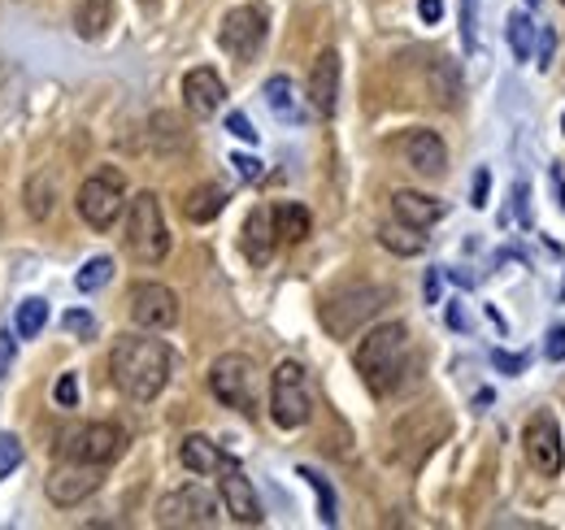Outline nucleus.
<instances>
[{
  "instance_id": "42",
  "label": "nucleus",
  "mask_w": 565,
  "mask_h": 530,
  "mask_svg": "<svg viewBox=\"0 0 565 530\" xmlns=\"http://www.w3.org/2000/svg\"><path fill=\"white\" fill-rule=\"evenodd\" d=\"M418 13H423V22H439L444 18V0H418Z\"/></svg>"
},
{
  "instance_id": "10",
  "label": "nucleus",
  "mask_w": 565,
  "mask_h": 530,
  "mask_svg": "<svg viewBox=\"0 0 565 530\" xmlns=\"http://www.w3.org/2000/svg\"><path fill=\"white\" fill-rule=\"evenodd\" d=\"M157 522L161 527H213L217 522V500H213L205 487L188 483L179 491H170L157 509Z\"/></svg>"
},
{
  "instance_id": "8",
  "label": "nucleus",
  "mask_w": 565,
  "mask_h": 530,
  "mask_svg": "<svg viewBox=\"0 0 565 530\" xmlns=\"http://www.w3.org/2000/svg\"><path fill=\"white\" fill-rule=\"evenodd\" d=\"M266 35H270V18H266V9H262V4H239V9H231V13L222 18L217 44H222L235 62H253V57L262 53Z\"/></svg>"
},
{
  "instance_id": "6",
  "label": "nucleus",
  "mask_w": 565,
  "mask_h": 530,
  "mask_svg": "<svg viewBox=\"0 0 565 530\" xmlns=\"http://www.w3.org/2000/svg\"><path fill=\"white\" fill-rule=\"evenodd\" d=\"M210 392L226 409L257 413V365L244 352H222L210 365Z\"/></svg>"
},
{
  "instance_id": "19",
  "label": "nucleus",
  "mask_w": 565,
  "mask_h": 530,
  "mask_svg": "<svg viewBox=\"0 0 565 530\" xmlns=\"http://www.w3.org/2000/svg\"><path fill=\"white\" fill-rule=\"evenodd\" d=\"M392 213H396V222H405V226H414V231H426V226H435V222L444 218V200L405 188V192L392 197Z\"/></svg>"
},
{
  "instance_id": "35",
  "label": "nucleus",
  "mask_w": 565,
  "mask_h": 530,
  "mask_svg": "<svg viewBox=\"0 0 565 530\" xmlns=\"http://www.w3.org/2000/svg\"><path fill=\"white\" fill-rule=\"evenodd\" d=\"M226 131L235 139H244V144H257V131H253V123L244 114H226Z\"/></svg>"
},
{
  "instance_id": "32",
  "label": "nucleus",
  "mask_w": 565,
  "mask_h": 530,
  "mask_svg": "<svg viewBox=\"0 0 565 530\" xmlns=\"http://www.w3.org/2000/svg\"><path fill=\"white\" fill-rule=\"evenodd\" d=\"M22 465V439L18 435H0V478H9Z\"/></svg>"
},
{
  "instance_id": "13",
  "label": "nucleus",
  "mask_w": 565,
  "mask_h": 530,
  "mask_svg": "<svg viewBox=\"0 0 565 530\" xmlns=\"http://www.w3.org/2000/svg\"><path fill=\"white\" fill-rule=\"evenodd\" d=\"M96 487H100V465H78V462H62L49 474V483H44V491H49V500L57 509L83 505Z\"/></svg>"
},
{
  "instance_id": "25",
  "label": "nucleus",
  "mask_w": 565,
  "mask_h": 530,
  "mask_svg": "<svg viewBox=\"0 0 565 530\" xmlns=\"http://www.w3.org/2000/svg\"><path fill=\"white\" fill-rule=\"evenodd\" d=\"M379 244L387 248V253H401V257H418L426 248V240L414 231V226H405V222H396V226H383L379 231Z\"/></svg>"
},
{
  "instance_id": "15",
  "label": "nucleus",
  "mask_w": 565,
  "mask_h": 530,
  "mask_svg": "<svg viewBox=\"0 0 565 530\" xmlns=\"http://www.w3.org/2000/svg\"><path fill=\"white\" fill-rule=\"evenodd\" d=\"M309 105L318 118H335V105H340V53L335 49H322L309 70Z\"/></svg>"
},
{
  "instance_id": "21",
  "label": "nucleus",
  "mask_w": 565,
  "mask_h": 530,
  "mask_svg": "<svg viewBox=\"0 0 565 530\" xmlns=\"http://www.w3.org/2000/svg\"><path fill=\"white\" fill-rule=\"evenodd\" d=\"M270 218H275V235H279L282 244H300V240H309V231H313L309 209H305V204H296V200L275 204V209H270Z\"/></svg>"
},
{
  "instance_id": "7",
  "label": "nucleus",
  "mask_w": 565,
  "mask_h": 530,
  "mask_svg": "<svg viewBox=\"0 0 565 530\" xmlns=\"http://www.w3.org/2000/svg\"><path fill=\"white\" fill-rule=\"evenodd\" d=\"M78 218L92 226V231H109L118 218H122V174L118 170H100L92 179H83L78 188Z\"/></svg>"
},
{
  "instance_id": "5",
  "label": "nucleus",
  "mask_w": 565,
  "mask_h": 530,
  "mask_svg": "<svg viewBox=\"0 0 565 530\" xmlns=\"http://www.w3.org/2000/svg\"><path fill=\"white\" fill-rule=\"evenodd\" d=\"M313 413V392H309V374L300 361H282L270 374V417L282 431H300Z\"/></svg>"
},
{
  "instance_id": "47",
  "label": "nucleus",
  "mask_w": 565,
  "mask_h": 530,
  "mask_svg": "<svg viewBox=\"0 0 565 530\" xmlns=\"http://www.w3.org/2000/svg\"><path fill=\"white\" fill-rule=\"evenodd\" d=\"M562 4H565V0H562Z\"/></svg>"
},
{
  "instance_id": "33",
  "label": "nucleus",
  "mask_w": 565,
  "mask_h": 530,
  "mask_svg": "<svg viewBox=\"0 0 565 530\" xmlns=\"http://www.w3.org/2000/svg\"><path fill=\"white\" fill-rule=\"evenodd\" d=\"M66 331L78 335V339H92V335H96V318L83 314V309H71V314H66Z\"/></svg>"
},
{
  "instance_id": "43",
  "label": "nucleus",
  "mask_w": 565,
  "mask_h": 530,
  "mask_svg": "<svg viewBox=\"0 0 565 530\" xmlns=\"http://www.w3.org/2000/svg\"><path fill=\"white\" fill-rule=\"evenodd\" d=\"M548 183H553V192H557V209L565 213V179H562V166H553V170H548Z\"/></svg>"
},
{
  "instance_id": "14",
  "label": "nucleus",
  "mask_w": 565,
  "mask_h": 530,
  "mask_svg": "<svg viewBox=\"0 0 565 530\" xmlns=\"http://www.w3.org/2000/svg\"><path fill=\"white\" fill-rule=\"evenodd\" d=\"M217 474H222L217 487H222V505H226V513H231L239 527H257L266 513H262V500H257L253 483L244 478V469H239L235 462H226Z\"/></svg>"
},
{
  "instance_id": "41",
  "label": "nucleus",
  "mask_w": 565,
  "mask_h": 530,
  "mask_svg": "<svg viewBox=\"0 0 565 530\" xmlns=\"http://www.w3.org/2000/svg\"><path fill=\"white\" fill-rule=\"evenodd\" d=\"M13 343H18L13 331H0V379H4V374H9V365H13Z\"/></svg>"
},
{
  "instance_id": "11",
  "label": "nucleus",
  "mask_w": 565,
  "mask_h": 530,
  "mask_svg": "<svg viewBox=\"0 0 565 530\" xmlns=\"http://www.w3.org/2000/svg\"><path fill=\"white\" fill-rule=\"evenodd\" d=\"M522 448H526V462L535 465L544 478H557L565 465L562 448V431L553 422V413H535L526 426H522Z\"/></svg>"
},
{
  "instance_id": "16",
  "label": "nucleus",
  "mask_w": 565,
  "mask_h": 530,
  "mask_svg": "<svg viewBox=\"0 0 565 530\" xmlns=\"http://www.w3.org/2000/svg\"><path fill=\"white\" fill-rule=\"evenodd\" d=\"M222 100H226V83L217 78V70L210 66L188 70V78H183V105L192 109V118H213L222 109Z\"/></svg>"
},
{
  "instance_id": "9",
  "label": "nucleus",
  "mask_w": 565,
  "mask_h": 530,
  "mask_svg": "<svg viewBox=\"0 0 565 530\" xmlns=\"http://www.w3.org/2000/svg\"><path fill=\"white\" fill-rule=\"evenodd\" d=\"M387 296H392L387 287H349V292H340V296H331V300L322 305V327L344 339V335H353L365 318H374Z\"/></svg>"
},
{
  "instance_id": "36",
  "label": "nucleus",
  "mask_w": 565,
  "mask_h": 530,
  "mask_svg": "<svg viewBox=\"0 0 565 530\" xmlns=\"http://www.w3.org/2000/svg\"><path fill=\"white\" fill-rule=\"evenodd\" d=\"M492 365H495V370H504V374H522V370H526V357H522V352L513 357V352H500V348H495Z\"/></svg>"
},
{
  "instance_id": "20",
  "label": "nucleus",
  "mask_w": 565,
  "mask_h": 530,
  "mask_svg": "<svg viewBox=\"0 0 565 530\" xmlns=\"http://www.w3.org/2000/svg\"><path fill=\"white\" fill-rule=\"evenodd\" d=\"M179 462L188 465L192 474H217L231 457L213 444L210 435H188V439H183V448H179Z\"/></svg>"
},
{
  "instance_id": "45",
  "label": "nucleus",
  "mask_w": 565,
  "mask_h": 530,
  "mask_svg": "<svg viewBox=\"0 0 565 530\" xmlns=\"http://www.w3.org/2000/svg\"><path fill=\"white\" fill-rule=\"evenodd\" d=\"M526 4H540V0H526Z\"/></svg>"
},
{
  "instance_id": "46",
  "label": "nucleus",
  "mask_w": 565,
  "mask_h": 530,
  "mask_svg": "<svg viewBox=\"0 0 565 530\" xmlns=\"http://www.w3.org/2000/svg\"><path fill=\"white\" fill-rule=\"evenodd\" d=\"M562 127H565V118H562Z\"/></svg>"
},
{
  "instance_id": "44",
  "label": "nucleus",
  "mask_w": 565,
  "mask_h": 530,
  "mask_svg": "<svg viewBox=\"0 0 565 530\" xmlns=\"http://www.w3.org/2000/svg\"><path fill=\"white\" fill-rule=\"evenodd\" d=\"M426 300H430V305H439V269H430V274H426Z\"/></svg>"
},
{
  "instance_id": "27",
  "label": "nucleus",
  "mask_w": 565,
  "mask_h": 530,
  "mask_svg": "<svg viewBox=\"0 0 565 530\" xmlns=\"http://www.w3.org/2000/svg\"><path fill=\"white\" fill-rule=\"evenodd\" d=\"M296 474H300V478H305V483H309V487L318 491V518H322L327 527H335V522H340V505H335V487H331V483H327V478H322L318 469H309V465H300Z\"/></svg>"
},
{
  "instance_id": "23",
  "label": "nucleus",
  "mask_w": 565,
  "mask_h": 530,
  "mask_svg": "<svg viewBox=\"0 0 565 530\" xmlns=\"http://www.w3.org/2000/svg\"><path fill=\"white\" fill-rule=\"evenodd\" d=\"M109 22H114V0H83L78 4L74 26H78L83 40H100L109 31Z\"/></svg>"
},
{
  "instance_id": "1",
  "label": "nucleus",
  "mask_w": 565,
  "mask_h": 530,
  "mask_svg": "<svg viewBox=\"0 0 565 530\" xmlns=\"http://www.w3.org/2000/svg\"><path fill=\"white\" fill-rule=\"evenodd\" d=\"M170 370H174V352L166 339L152 335H122L109 352V374H114V388L127 400H157L170 383Z\"/></svg>"
},
{
  "instance_id": "18",
  "label": "nucleus",
  "mask_w": 565,
  "mask_h": 530,
  "mask_svg": "<svg viewBox=\"0 0 565 530\" xmlns=\"http://www.w3.org/2000/svg\"><path fill=\"white\" fill-rule=\"evenodd\" d=\"M275 218H270V209H253L248 213V222H244V235H239V248H244V257L253 265H266L275 257Z\"/></svg>"
},
{
  "instance_id": "30",
  "label": "nucleus",
  "mask_w": 565,
  "mask_h": 530,
  "mask_svg": "<svg viewBox=\"0 0 565 530\" xmlns=\"http://www.w3.org/2000/svg\"><path fill=\"white\" fill-rule=\"evenodd\" d=\"M44 188H49V174H40V179L31 183V192H26V197H31V218H40V222H44V218L57 209V192L49 197Z\"/></svg>"
},
{
  "instance_id": "22",
  "label": "nucleus",
  "mask_w": 565,
  "mask_h": 530,
  "mask_svg": "<svg viewBox=\"0 0 565 530\" xmlns=\"http://www.w3.org/2000/svg\"><path fill=\"white\" fill-rule=\"evenodd\" d=\"M266 105H270V114H275L279 123H300V118H305V114H300V100H296V87H291L287 74H275V78L266 83Z\"/></svg>"
},
{
  "instance_id": "24",
  "label": "nucleus",
  "mask_w": 565,
  "mask_h": 530,
  "mask_svg": "<svg viewBox=\"0 0 565 530\" xmlns=\"http://www.w3.org/2000/svg\"><path fill=\"white\" fill-rule=\"evenodd\" d=\"M222 209H226V192H222L217 183H205V188H196V192L188 197V204H183L188 222H196V226H205V222H213V218H217Z\"/></svg>"
},
{
  "instance_id": "39",
  "label": "nucleus",
  "mask_w": 565,
  "mask_h": 530,
  "mask_svg": "<svg viewBox=\"0 0 565 530\" xmlns=\"http://www.w3.org/2000/svg\"><path fill=\"white\" fill-rule=\"evenodd\" d=\"M544 352H548V361H565V327H553V331H548Z\"/></svg>"
},
{
  "instance_id": "28",
  "label": "nucleus",
  "mask_w": 565,
  "mask_h": 530,
  "mask_svg": "<svg viewBox=\"0 0 565 530\" xmlns=\"http://www.w3.org/2000/svg\"><path fill=\"white\" fill-rule=\"evenodd\" d=\"M44 322H49V305H44L40 296H31V300H22V305H18L13 331H18V339H35V335L44 331Z\"/></svg>"
},
{
  "instance_id": "26",
  "label": "nucleus",
  "mask_w": 565,
  "mask_h": 530,
  "mask_svg": "<svg viewBox=\"0 0 565 530\" xmlns=\"http://www.w3.org/2000/svg\"><path fill=\"white\" fill-rule=\"evenodd\" d=\"M535 35H540V26L531 22V13H509V49H513L518 62H531Z\"/></svg>"
},
{
  "instance_id": "31",
  "label": "nucleus",
  "mask_w": 565,
  "mask_h": 530,
  "mask_svg": "<svg viewBox=\"0 0 565 530\" xmlns=\"http://www.w3.org/2000/svg\"><path fill=\"white\" fill-rule=\"evenodd\" d=\"M461 44L470 53L479 49V0H461Z\"/></svg>"
},
{
  "instance_id": "37",
  "label": "nucleus",
  "mask_w": 565,
  "mask_h": 530,
  "mask_svg": "<svg viewBox=\"0 0 565 530\" xmlns=\"http://www.w3.org/2000/svg\"><path fill=\"white\" fill-rule=\"evenodd\" d=\"M231 166H235V174H239L244 183L262 179V161H257V157H239V152H235V157H231Z\"/></svg>"
},
{
  "instance_id": "3",
  "label": "nucleus",
  "mask_w": 565,
  "mask_h": 530,
  "mask_svg": "<svg viewBox=\"0 0 565 530\" xmlns=\"http://www.w3.org/2000/svg\"><path fill=\"white\" fill-rule=\"evenodd\" d=\"M127 248L143 265L166 262V253H170V226L161 218L157 192H140V197L127 204Z\"/></svg>"
},
{
  "instance_id": "34",
  "label": "nucleus",
  "mask_w": 565,
  "mask_h": 530,
  "mask_svg": "<svg viewBox=\"0 0 565 530\" xmlns=\"http://www.w3.org/2000/svg\"><path fill=\"white\" fill-rule=\"evenodd\" d=\"M535 53H540V70L553 66V53H557V35H553V31H540V35H535Z\"/></svg>"
},
{
  "instance_id": "38",
  "label": "nucleus",
  "mask_w": 565,
  "mask_h": 530,
  "mask_svg": "<svg viewBox=\"0 0 565 530\" xmlns=\"http://www.w3.org/2000/svg\"><path fill=\"white\" fill-rule=\"evenodd\" d=\"M57 404H62V409H74V404H78V383H74V374H62V383H57Z\"/></svg>"
},
{
  "instance_id": "12",
  "label": "nucleus",
  "mask_w": 565,
  "mask_h": 530,
  "mask_svg": "<svg viewBox=\"0 0 565 530\" xmlns=\"http://www.w3.org/2000/svg\"><path fill=\"white\" fill-rule=\"evenodd\" d=\"M131 322L140 331H170L179 322V296L166 283H136L131 287Z\"/></svg>"
},
{
  "instance_id": "40",
  "label": "nucleus",
  "mask_w": 565,
  "mask_h": 530,
  "mask_svg": "<svg viewBox=\"0 0 565 530\" xmlns=\"http://www.w3.org/2000/svg\"><path fill=\"white\" fill-rule=\"evenodd\" d=\"M488 192H492V174H488V170H479V174H475V200H470V204H475V209H483V204H488Z\"/></svg>"
},
{
  "instance_id": "4",
  "label": "nucleus",
  "mask_w": 565,
  "mask_h": 530,
  "mask_svg": "<svg viewBox=\"0 0 565 530\" xmlns=\"http://www.w3.org/2000/svg\"><path fill=\"white\" fill-rule=\"evenodd\" d=\"M127 448V431L114 426V422H87V426H74L62 435L57 444V457L62 462H78V465H114Z\"/></svg>"
},
{
  "instance_id": "2",
  "label": "nucleus",
  "mask_w": 565,
  "mask_h": 530,
  "mask_svg": "<svg viewBox=\"0 0 565 530\" xmlns=\"http://www.w3.org/2000/svg\"><path fill=\"white\" fill-rule=\"evenodd\" d=\"M405 361H409V327L405 322H383L356 343V374L361 383L374 392V396H387L401 374H405Z\"/></svg>"
},
{
  "instance_id": "17",
  "label": "nucleus",
  "mask_w": 565,
  "mask_h": 530,
  "mask_svg": "<svg viewBox=\"0 0 565 530\" xmlns=\"http://www.w3.org/2000/svg\"><path fill=\"white\" fill-rule=\"evenodd\" d=\"M401 152H405V161L426 174V179H435V174H444V166H448V148H444V139L435 131H426V127H414V131L401 139Z\"/></svg>"
},
{
  "instance_id": "29",
  "label": "nucleus",
  "mask_w": 565,
  "mask_h": 530,
  "mask_svg": "<svg viewBox=\"0 0 565 530\" xmlns=\"http://www.w3.org/2000/svg\"><path fill=\"white\" fill-rule=\"evenodd\" d=\"M109 278H114V262H109V257H92V262H83V269L74 274V287H78L83 296H92V292H100Z\"/></svg>"
}]
</instances>
